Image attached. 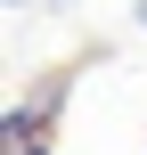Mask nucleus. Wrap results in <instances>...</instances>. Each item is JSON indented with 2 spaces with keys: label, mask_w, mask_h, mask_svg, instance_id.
Instances as JSON below:
<instances>
[{
  "label": "nucleus",
  "mask_w": 147,
  "mask_h": 155,
  "mask_svg": "<svg viewBox=\"0 0 147 155\" xmlns=\"http://www.w3.org/2000/svg\"><path fill=\"white\" fill-rule=\"evenodd\" d=\"M8 155H49V147H41V139H8Z\"/></svg>",
  "instance_id": "obj_1"
},
{
  "label": "nucleus",
  "mask_w": 147,
  "mask_h": 155,
  "mask_svg": "<svg viewBox=\"0 0 147 155\" xmlns=\"http://www.w3.org/2000/svg\"><path fill=\"white\" fill-rule=\"evenodd\" d=\"M49 8H82V0H49Z\"/></svg>",
  "instance_id": "obj_3"
},
{
  "label": "nucleus",
  "mask_w": 147,
  "mask_h": 155,
  "mask_svg": "<svg viewBox=\"0 0 147 155\" xmlns=\"http://www.w3.org/2000/svg\"><path fill=\"white\" fill-rule=\"evenodd\" d=\"M131 25H139V33H147V0H139V8H131Z\"/></svg>",
  "instance_id": "obj_2"
},
{
  "label": "nucleus",
  "mask_w": 147,
  "mask_h": 155,
  "mask_svg": "<svg viewBox=\"0 0 147 155\" xmlns=\"http://www.w3.org/2000/svg\"><path fill=\"white\" fill-rule=\"evenodd\" d=\"M8 8H25V0H8Z\"/></svg>",
  "instance_id": "obj_4"
}]
</instances>
